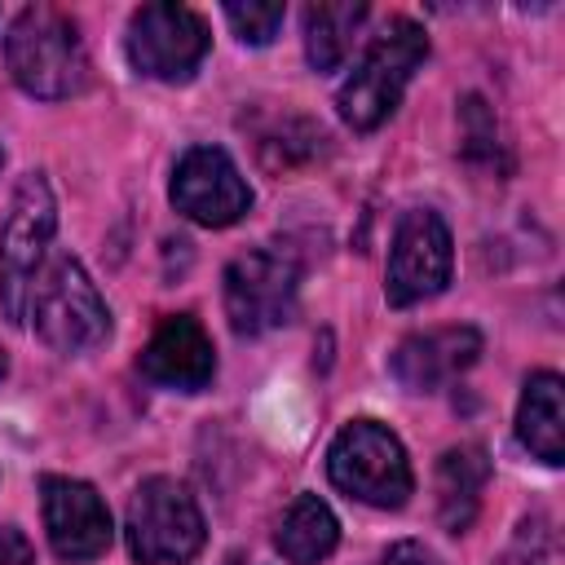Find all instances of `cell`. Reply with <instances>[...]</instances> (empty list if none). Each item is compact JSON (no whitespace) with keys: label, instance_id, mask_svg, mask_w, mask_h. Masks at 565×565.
I'll return each mask as SVG.
<instances>
[{"label":"cell","instance_id":"cell-12","mask_svg":"<svg viewBox=\"0 0 565 565\" xmlns=\"http://www.w3.org/2000/svg\"><path fill=\"white\" fill-rule=\"evenodd\" d=\"M137 371L159 384V388H177V393H199L212 384L216 371V349L212 335L199 327V318L190 313H172L154 327V335L146 340Z\"/></svg>","mask_w":565,"mask_h":565},{"label":"cell","instance_id":"cell-4","mask_svg":"<svg viewBox=\"0 0 565 565\" xmlns=\"http://www.w3.org/2000/svg\"><path fill=\"white\" fill-rule=\"evenodd\" d=\"M26 318L57 353H88L110 335V309L75 256H53L49 269H40Z\"/></svg>","mask_w":565,"mask_h":565},{"label":"cell","instance_id":"cell-19","mask_svg":"<svg viewBox=\"0 0 565 565\" xmlns=\"http://www.w3.org/2000/svg\"><path fill=\"white\" fill-rule=\"evenodd\" d=\"M459 137H463V159L468 163H481V168H494V159H499V128H494V115H490V106L472 93V97H463V106H459Z\"/></svg>","mask_w":565,"mask_h":565},{"label":"cell","instance_id":"cell-6","mask_svg":"<svg viewBox=\"0 0 565 565\" xmlns=\"http://www.w3.org/2000/svg\"><path fill=\"white\" fill-rule=\"evenodd\" d=\"M327 477L335 490L371 508H402L415 490L402 441L375 419H353L340 428L327 450Z\"/></svg>","mask_w":565,"mask_h":565},{"label":"cell","instance_id":"cell-17","mask_svg":"<svg viewBox=\"0 0 565 565\" xmlns=\"http://www.w3.org/2000/svg\"><path fill=\"white\" fill-rule=\"evenodd\" d=\"M366 22V4H309L305 9V57L318 75L344 66L358 26Z\"/></svg>","mask_w":565,"mask_h":565},{"label":"cell","instance_id":"cell-8","mask_svg":"<svg viewBox=\"0 0 565 565\" xmlns=\"http://www.w3.org/2000/svg\"><path fill=\"white\" fill-rule=\"evenodd\" d=\"M207 22L185 4H141L128 22V62L163 84H185L207 57Z\"/></svg>","mask_w":565,"mask_h":565},{"label":"cell","instance_id":"cell-5","mask_svg":"<svg viewBox=\"0 0 565 565\" xmlns=\"http://www.w3.org/2000/svg\"><path fill=\"white\" fill-rule=\"evenodd\" d=\"M124 539H128L132 561H141V565H181L203 552L207 525H203L194 494L181 481L150 477L128 499Z\"/></svg>","mask_w":565,"mask_h":565},{"label":"cell","instance_id":"cell-3","mask_svg":"<svg viewBox=\"0 0 565 565\" xmlns=\"http://www.w3.org/2000/svg\"><path fill=\"white\" fill-rule=\"evenodd\" d=\"M57 230V199L40 172H26L9 199L0 225V309L9 322H26V305Z\"/></svg>","mask_w":565,"mask_h":565},{"label":"cell","instance_id":"cell-24","mask_svg":"<svg viewBox=\"0 0 565 565\" xmlns=\"http://www.w3.org/2000/svg\"><path fill=\"white\" fill-rule=\"evenodd\" d=\"M4 371H9V362H4V349H0V380H4Z\"/></svg>","mask_w":565,"mask_h":565},{"label":"cell","instance_id":"cell-23","mask_svg":"<svg viewBox=\"0 0 565 565\" xmlns=\"http://www.w3.org/2000/svg\"><path fill=\"white\" fill-rule=\"evenodd\" d=\"M380 565H437V556H433L424 543L402 539V543H393V547L384 552V561H380Z\"/></svg>","mask_w":565,"mask_h":565},{"label":"cell","instance_id":"cell-9","mask_svg":"<svg viewBox=\"0 0 565 565\" xmlns=\"http://www.w3.org/2000/svg\"><path fill=\"white\" fill-rule=\"evenodd\" d=\"M450 230L433 207H411L397 230H393V247H388V269H384V296L388 305L406 309L419 300H433L437 291H446L450 282Z\"/></svg>","mask_w":565,"mask_h":565},{"label":"cell","instance_id":"cell-20","mask_svg":"<svg viewBox=\"0 0 565 565\" xmlns=\"http://www.w3.org/2000/svg\"><path fill=\"white\" fill-rule=\"evenodd\" d=\"M225 18L243 44H269L278 35L287 9L274 0H247V4H225Z\"/></svg>","mask_w":565,"mask_h":565},{"label":"cell","instance_id":"cell-11","mask_svg":"<svg viewBox=\"0 0 565 565\" xmlns=\"http://www.w3.org/2000/svg\"><path fill=\"white\" fill-rule=\"evenodd\" d=\"M40 494H44V530L62 561L71 565L97 561L110 547V512L88 481L44 477Z\"/></svg>","mask_w":565,"mask_h":565},{"label":"cell","instance_id":"cell-15","mask_svg":"<svg viewBox=\"0 0 565 565\" xmlns=\"http://www.w3.org/2000/svg\"><path fill=\"white\" fill-rule=\"evenodd\" d=\"M565 384L556 371H534L525 380L521 406H516V437L521 446L543 459V463H561L565 459Z\"/></svg>","mask_w":565,"mask_h":565},{"label":"cell","instance_id":"cell-2","mask_svg":"<svg viewBox=\"0 0 565 565\" xmlns=\"http://www.w3.org/2000/svg\"><path fill=\"white\" fill-rule=\"evenodd\" d=\"M424 57H428L424 26L411 22V18H388L384 31L362 53V62L353 66V75L344 79L340 97H335L340 119L358 132L380 128L397 110V102H402V93H406V84L419 71Z\"/></svg>","mask_w":565,"mask_h":565},{"label":"cell","instance_id":"cell-7","mask_svg":"<svg viewBox=\"0 0 565 565\" xmlns=\"http://www.w3.org/2000/svg\"><path fill=\"white\" fill-rule=\"evenodd\" d=\"M300 269L278 247H252L225 265V318L238 335H265L296 313Z\"/></svg>","mask_w":565,"mask_h":565},{"label":"cell","instance_id":"cell-25","mask_svg":"<svg viewBox=\"0 0 565 565\" xmlns=\"http://www.w3.org/2000/svg\"><path fill=\"white\" fill-rule=\"evenodd\" d=\"M230 565H238V561H230Z\"/></svg>","mask_w":565,"mask_h":565},{"label":"cell","instance_id":"cell-26","mask_svg":"<svg viewBox=\"0 0 565 565\" xmlns=\"http://www.w3.org/2000/svg\"><path fill=\"white\" fill-rule=\"evenodd\" d=\"M0 163H4V154H0Z\"/></svg>","mask_w":565,"mask_h":565},{"label":"cell","instance_id":"cell-18","mask_svg":"<svg viewBox=\"0 0 565 565\" xmlns=\"http://www.w3.org/2000/svg\"><path fill=\"white\" fill-rule=\"evenodd\" d=\"M322 141H327V132L313 119H305V115H282V119H274L269 128L256 132L260 163L274 168V172H287V168L313 159L322 150Z\"/></svg>","mask_w":565,"mask_h":565},{"label":"cell","instance_id":"cell-22","mask_svg":"<svg viewBox=\"0 0 565 565\" xmlns=\"http://www.w3.org/2000/svg\"><path fill=\"white\" fill-rule=\"evenodd\" d=\"M31 561L35 556H31L26 534L13 530V525H0V565H31Z\"/></svg>","mask_w":565,"mask_h":565},{"label":"cell","instance_id":"cell-1","mask_svg":"<svg viewBox=\"0 0 565 565\" xmlns=\"http://www.w3.org/2000/svg\"><path fill=\"white\" fill-rule=\"evenodd\" d=\"M4 57L18 88L44 102L75 97L88 84V53H84L79 26L71 13L53 4H26L9 22Z\"/></svg>","mask_w":565,"mask_h":565},{"label":"cell","instance_id":"cell-14","mask_svg":"<svg viewBox=\"0 0 565 565\" xmlns=\"http://www.w3.org/2000/svg\"><path fill=\"white\" fill-rule=\"evenodd\" d=\"M490 481V455L477 441L450 446L437 459V521L450 534H463L481 508V490Z\"/></svg>","mask_w":565,"mask_h":565},{"label":"cell","instance_id":"cell-13","mask_svg":"<svg viewBox=\"0 0 565 565\" xmlns=\"http://www.w3.org/2000/svg\"><path fill=\"white\" fill-rule=\"evenodd\" d=\"M477 358H481V331L477 327H437V331L406 335L393 349L388 371L411 393H437L455 375H463Z\"/></svg>","mask_w":565,"mask_h":565},{"label":"cell","instance_id":"cell-16","mask_svg":"<svg viewBox=\"0 0 565 565\" xmlns=\"http://www.w3.org/2000/svg\"><path fill=\"white\" fill-rule=\"evenodd\" d=\"M335 543H340V521L318 494H296L274 530V547L291 565H318L335 552Z\"/></svg>","mask_w":565,"mask_h":565},{"label":"cell","instance_id":"cell-10","mask_svg":"<svg viewBox=\"0 0 565 565\" xmlns=\"http://www.w3.org/2000/svg\"><path fill=\"white\" fill-rule=\"evenodd\" d=\"M172 203L199 225H234L252 207V190L221 146H190L172 172Z\"/></svg>","mask_w":565,"mask_h":565},{"label":"cell","instance_id":"cell-21","mask_svg":"<svg viewBox=\"0 0 565 565\" xmlns=\"http://www.w3.org/2000/svg\"><path fill=\"white\" fill-rule=\"evenodd\" d=\"M547 547H552L547 521H543V516H530V521H521L512 547H508L503 556H494L490 565H547Z\"/></svg>","mask_w":565,"mask_h":565}]
</instances>
